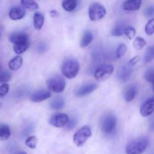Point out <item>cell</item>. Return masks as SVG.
Wrapping results in <instances>:
<instances>
[{
  "label": "cell",
  "mask_w": 154,
  "mask_h": 154,
  "mask_svg": "<svg viewBox=\"0 0 154 154\" xmlns=\"http://www.w3.org/2000/svg\"><path fill=\"white\" fill-rule=\"evenodd\" d=\"M29 47V42H28V43L20 44V45H14L13 50L15 54L20 55V54L25 52L28 49Z\"/></svg>",
  "instance_id": "cell-25"
},
{
  "label": "cell",
  "mask_w": 154,
  "mask_h": 154,
  "mask_svg": "<svg viewBox=\"0 0 154 154\" xmlns=\"http://www.w3.org/2000/svg\"><path fill=\"white\" fill-rule=\"evenodd\" d=\"M154 113V96L147 99L141 105L140 114L142 117H147Z\"/></svg>",
  "instance_id": "cell-9"
},
{
  "label": "cell",
  "mask_w": 154,
  "mask_h": 154,
  "mask_svg": "<svg viewBox=\"0 0 154 154\" xmlns=\"http://www.w3.org/2000/svg\"><path fill=\"white\" fill-rule=\"evenodd\" d=\"M144 15L146 17L151 18L154 17V5H150L144 11Z\"/></svg>",
  "instance_id": "cell-36"
},
{
  "label": "cell",
  "mask_w": 154,
  "mask_h": 154,
  "mask_svg": "<svg viewBox=\"0 0 154 154\" xmlns=\"http://www.w3.org/2000/svg\"><path fill=\"white\" fill-rule=\"evenodd\" d=\"M23 65V58L20 56H16L9 61L8 67L11 71H17Z\"/></svg>",
  "instance_id": "cell-17"
},
{
  "label": "cell",
  "mask_w": 154,
  "mask_h": 154,
  "mask_svg": "<svg viewBox=\"0 0 154 154\" xmlns=\"http://www.w3.org/2000/svg\"><path fill=\"white\" fill-rule=\"evenodd\" d=\"M93 40V32H92L91 31H90V30H87V31L84 33V35H83L82 38H81L80 45H81V48H86V47H87L90 43H91Z\"/></svg>",
  "instance_id": "cell-20"
},
{
  "label": "cell",
  "mask_w": 154,
  "mask_h": 154,
  "mask_svg": "<svg viewBox=\"0 0 154 154\" xmlns=\"http://www.w3.org/2000/svg\"><path fill=\"white\" fill-rule=\"evenodd\" d=\"M149 139L147 137L142 136L132 140L126 147V154H142L147 148Z\"/></svg>",
  "instance_id": "cell-1"
},
{
  "label": "cell",
  "mask_w": 154,
  "mask_h": 154,
  "mask_svg": "<svg viewBox=\"0 0 154 154\" xmlns=\"http://www.w3.org/2000/svg\"><path fill=\"white\" fill-rule=\"evenodd\" d=\"M154 60V46L150 47L146 51L144 57V63H148Z\"/></svg>",
  "instance_id": "cell-27"
},
{
  "label": "cell",
  "mask_w": 154,
  "mask_h": 154,
  "mask_svg": "<svg viewBox=\"0 0 154 154\" xmlns=\"http://www.w3.org/2000/svg\"><path fill=\"white\" fill-rule=\"evenodd\" d=\"M21 5L23 7L28 9L30 11H35L38 9L39 6L35 0H21Z\"/></svg>",
  "instance_id": "cell-24"
},
{
  "label": "cell",
  "mask_w": 154,
  "mask_h": 154,
  "mask_svg": "<svg viewBox=\"0 0 154 154\" xmlns=\"http://www.w3.org/2000/svg\"><path fill=\"white\" fill-rule=\"evenodd\" d=\"M152 84H153V93H154V83H153Z\"/></svg>",
  "instance_id": "cell-42"
},
{
  "label": "cell",
  "mask_w": 154,
  "mask_h": 154,
  "mask_svg": "<svg viewBox=\"0 0 154 154\" xmlns=\"http://www.w3.org/2000/svg\"><path fill=\"white\" fill-rule=\"evenodd\" d=\"M65 100L62 96H57L50 103V107L53 110H60L64 107Z\"/></svg>",
  "instance_id": "cell-19"
},
{
  "label": "cell",
  "mask_w": 154,
  "mask_h": 154,
  "mask_svg": "<svg viewBox=\"0 0 154 154\" xmlns=\"http://www.w3.org/2000/svg\"><path fill=\"white\" fill-rule=\"evenodd\" d=\"M141 0H126L123 3V9L128 11H135L141 8Z\"/></svg>",
  "instance_id": "cell-16"
},
{
  "label": "cell",
  "mask_w": 154,
  "mask_h": 154,
  "mask_svg": "<svg viewBox=\"0 0 154 154\" xmlns=\"http://www.w3.org/2000/svg\"><path fill=\"white\" fill-rule=\"evenodd\" d=\"M117 123V117L114 114H108L102 120V132L106 135L111 134L115 129Z\"/></svg>",
  "instance_id": "cell-7"
},
{
  "label": "cell",
  "mask_w": 154,
  "mask_h": 154,
  "mask_svg": "<svg viewBox=\"0 0 154 154\" xmlns=\"http://www.w3.org/2000/svg\"><path fill=\"white\" fill-rule=\"evenodd\" d=\"M126 25L124 22H122L120 21L117 23V25L114 26V28L113 29L112 31H111V34L113 36H121L124 34V30L126 29Z\"/></svg>",
  "instance_id": "cell-21"
},
{
  "label": "cell",
  "mask_w": 154,
  "mask_h": 154,
  "mask_svg": "<svg viewBox=\"0 0 154 154\" xmlns=\"http://www.w3.org/2000/svg\"><path fill=\"white\" fill-rule=\"evenodd\" d=\"M9 91V85L8 84H3L0 86V98H2L8 94Z\"/></svg>",
  "instance_id": "cell-35"
},
{
  "label": "cell",
  "mask_w": 154,
  "mask_h": 154,
  "mask_svg": "<svg viewBox=\"0 0 154 154\" xmlns=\"http://www.w3.org/2000/svg\"><path fill=\"white\" fill-rule=\"evenodd\" d=\"M146 45H147V42L141 37L135 38V41L133 42V47L135 48V49L138 50V51L142 50L146 46Z\"/></svg>",
  "instance_id": "cell-26"
},
{
  "label": "cell",
  "mask_w": 154,
  "mask_h": 154,
  "mask_svg": "<svg viewBox=\"0 0 154 154\" xmlns=\"http://www.w3.org/2000/svg\"><path fill=\"white\" fill-rule=\"evenodd\" d=\"M26 14V11L20 7H14L10 10L8 16L12 20H19L23 19Z\"/></svg>",
  "instance_id": "cell-15"
},
{
  "label": "cell",
  "mask_w": 154,
  "mask_h": 154,
  "mask_svg": "<svg viewBox=\"0 0 154 154\" xmlns=\"http://www.w3.org/2000/svg\"><path fill=\"white\" fill-rule=\"evenodd\" d=\"M132 72H133L132 66H130L128 64L124 65L118 69L117 78H118L119 81L121 82H126L130 78Z\"/></svg>",
  "instance_id": "cell-11"
},
{
  "label": "cell",
  "mask_w": 154,
  "mask_h": 154,
  "mask_svg": "<svg viewBox=\"0 0 154 154\" xmlns=\"http://www.w3.org/2000/svg\"><path fill=\"white\" fill-rule=\"evenodd\" d=\"M126 51H127V47L125 44H120L118 46L117 49V52H116V55L118 59H121L126 54Z\"/></svg>",
  "instance_id": "cell-31"
},
{
  "label": "cell",
  "mask_w": 154,
  "mask_h": 154,
  "mask_svg": "<svg viewBox=\"0 0 154 154\" xmlns=\"http://www.w3.org/2000/svg\"><path fill=\"white\" fill-rule=\"evenodd\" d=\"M136 34V31L135 29L132 26H126L124 30V35L128 38L129 39H132L135 36Z\"/></svg>",
  "instance_id": "cell-33"
},
{
  "label": "cell",
  "mask_w": 154,
  "mask_h": 154,
  "mask_svg": "<svg viewBox=\"0 0 154 154\" xmlns=\"http://www.w3.org/2000/svg\"><path fill=\"white\" fill-rule=\"evenodd\" d=\"M11 135L9 126L6 124H0V141H6L10 138Z\"/></svg>",
  "instance_id": "cell-22"
},
{
  "label": "cell",
  "mask_w": 154,
  "mask_h": 154,
  "mask_svg": "<svg viewBox=\"0 0 154 154\" xmlns=\"http://www.w3.org/2000/svg\"><path fill=\"white\" fill-rule=\"evenodd\" d=\"M98 85L95 83H90V84H84L81 86L76 92H75V95L79 97H82V96H85L87 95L90 94V93H93V91L97 89Z\"/></svg>",
  "instance_id": "cell-14"
},
{
  "label": "cell",
  "mask_w": 154,
  "mask_h": 154,
  "mask_svg": "<svg viewBox=\"0 0 154 154\" xmlns=\"http://www.w3.org/2000/svg\"><path fill=\"white\" fill-rule=\"evenodd\" d=\"M0 69H1V66H0Z\"/></svg>",
  "instance_id": "cell-43"
},
{
  "label": "cell",
  "mask_w": 154,
  "mask_h": 154,
  "mask_svg": "<svg viewBox=\"0 0 154 154\" xmlns=\"http://www.w3.org/2000/svg\"><path fill=\"white\" fill-rule=\"evenodd\" d=\"M48 89L51 92L60 93L64 91L66 88V81L61 76H54L50 78L46 81Z\"/></svg>",
  "instance_id": "cell-3"
},
{
  "label": "cell",
  "mask_w": 154,
  "mask_h": 154,
  "mask_svg": "<svg viewBox=\"0 0 154 154\" xmlns=\"http://www.w3.org/2000/svg\"><path fill=\"white\" fill-rule=\"evenodd\" d=\"M144 79L149 83H154V66L150 67L147 69L144 73Z\"/></svg>",
  "instance_id": "cell-29"
},
{
  "label": "cell",
  "mask_w": 154,
  "mask_h": 154,
  "mask_svg": "<svg viewBox=\"0 0 154 154\" xmlns=\"http://www.w3.org/2000/svg\"><path fill=\"white\" fill-rule=\"evenodd\" d=\"M17 154H27V153H26L25 151H20V152H19V153H17Z\"/></svg>",
  "instance_id": "cell-40"
},
{
  "label": "cell",
  "mask_w": 154,
  "mask_h": 154,
  "mask_svg": "<svg viewBox=\"0 0 154 154\" xmlns=\"http://www.w3.org/2000/svg\"><path fill=\"white\" fill-rule=\"evenodd\" d=\"M69 120V116L66 114L57 113L54 114L50 119V124L56 128L64 127Z\"/></svg>",
  "instance_id": "cell-8"
},
{
  "label": "cell",
  "mask_w": 154,
  "mask_h": 154,
  "mask_svg": "<svg viewBox=\"0 0 154 154\" xmlns=\"http://www.w3.org/2000/svg\"><path fill=\"white\" fill-rule=\"evenodd\" d=\"M11 78V73L8 70H3L0 72V83H7Z\"/></svg>",
  "instance_id": "cell-30"
},
{
  "label": "cell",
  "mask_w": 154,
  "mask_h": 154,
  "mask_svg": "<svg viewBox=\"0 0 154 154\" xmlns=\"http://www.w3.org/2000/svg\"><path fill=\"white\" fill-rule=\"evenodd\" d=\"M37 51L38 53L43 54L47 51V45L45 43H41L37 47Z\"/></svg>",
  "instance_id": "cell-38"
},
{
  "label": "cell",
  "mask_w": 154,
  "mask_h": 154,
  "mask_svg": "<svg viewBox=\"0 0 154 154\" xmlns=\"http://www.w3.org/2000/svg\"><path fill=\"white\" fill-rule=\"evenodd\" d=\"M80 71V64L75 59H69L62 65L61 72L64 77L68 79H73L78 75Z\"/></svg>",
  "instance_id": "cell-2"
},
{
  "label": "cell",
  "mask_w": 154,
  "mask_h": 154,
  "mask_svg": "<svg viewBox=\"0 0 154 154\" xmlns=\"http://www.w3.org/2000/svg\"><path fill=\"white\" fill-rule=\"evenodd\" d=\"M78 5V0H63L62 7L68 12L73 11Z\"/></svg>",
  "instance_id": "cell-23"
},
{
  "label": "cell",
  "mask_w": 154,
  "mask_h": 154,
  "mask_svg": "<svg viewBox=\"0 0 154 154\" xmlns=\"http://www.w3.org/2000/svg\"><path fill=\"white\" fill-rule=\"evenodd\" d=\"M114 72V66L111 64H102L98 66L94 72L95 79L99 82L106 81Z\"/></svg>",
  "instance_id": "cell-4"
},
{
  "label": "cell",
  "mask_w": 154,
  "mask_h": 154,
  "mask_svg": "<svg viewBox=\"0 0 154 154\" xmlns=\"http://www.w3.org/2000/svg\"><path fill=\"white\" fill-rule=\"evenodd\" d=\"M38 138L34 135L29 136L25 141V144L30 149H35L37 146Z\"/></svg>",
  "instance_id": "cell-28"
},
{
  "label": "cell",
  "mask_w": 154,
  "mask_h": 154,
  "mask_svg": "<svg viewBox=\"0 0 154 154\" xmlns=\"http://www.w3.org/2000/svg\"><path fill=\"white\" fill-rule=\"evenodd\" d=\"M9 42H11L14 45H20V44L28 43L29 42V36L25 32H13L9 35Z\"/></svg>",
  "instance_id": "cell-10"
},
{
  "label": "cell",
  "mask_w": 154,
  "mask_h": 154,
  "mask_svg": "<svg viewBox=\"0 0 154 154\" xmlns=\"http://www.w3.org/2000/svg\"><path fill=\"white\" fill-rule=\"evenodd\" d=\"M77 124V119L75 117H72L71 119L69 118L67 123L66 124V129L68 130H72L75 127Z\"/></svg>",
  "instance_id": "cell-34"
},
{
  "label": "cell",
  "mask_w": 154,
  "mask_h": 154,
  "mask_svg": "<svg viewBox=\"0 0 154 154\" xmlns=\"http://www.w3.org/2000/svg\"><path fill=\"white\" fill-rule=\"evenodd\" d=\"M140 60V57L139 56H136V57H134L133 58L131 59L130 60L128 63V65H129L130 66H134L135 65H136L138 63V61Z\"/></svg>",
  "instance_id": "cell-37"
},
{
  "label": "cell",
  "mask_w": 154,
  "mask_h": 154,
  "mask_svg": "<svg viewBox=\"0 0 154 154\" xmlns=\"http://www.w3.org/2000/svg\"><path fill=\"white\" fill-rule=\"evenodd\" d=\"M145 32L148 35L154 34V18H151L145 26Z\"/></svg>",
  "instance_id": "cell-32"
},
{
  "label": "cell",
  "mask_w": 154,
  "mask_h": 154,
  "mask_svg": "<svg viewBox=\"0 0 154 154\" xmlns=\"http://www.w3.org/2000/svg\"><path fill=\"white\" fill-rule=\"evenodd\" d=\"M138 93V87L135 84H132L126 86L123 92V97L126 102H130L133 100Z\"/></svg>",
  "instance_id": "cell-13"
},
{
  "label": "cell",
  "mask_w": 154,
  "mask_h": 154,
  "mask_svg": "<svg viewBox=\"0 0 154 154\" xmlns=\"http://www.w3.org/2000/svg\"><path fill=\"white\" fill-rule=\"evenodd\" d=\"M45 23V17L40 12H36L33 17V25L36 30H41Z\"/></svg>",
  "instance_id": "cell-18"
},
{
  "label": "cell",
  "mask_w": 154,
  "mask_h": 154,
  "mask_svg": "<svg viewBox=\"0 0 154 154\" xmlns=\"http://www.w3.org/2000/svg\"><path fill=\"white\" fill-rule=\"evenodd\" d=\"M2 103H1V102H0V109H1V108H2Z\"/></svg>",
  "instance_id": "cell-41"
},
{
  "label": "cell",
  "mask_w": 154,
  "mask_h": 154,
  "mask_svg": "<svg viewBox=\"0 0 154 154\" xmlns=\"http://www.w3.org/2000/svg\"><path fill=\"white\" fill-rule=\"evenodd\" d=\"M51 97V93L48 90H37L32 93L30 96V100L32 102H41L43 101L48 99Z\"/></svg>",
  "instance_id": "cell-12"
},
{
  "label": "cell",
  "mask_w": 154,
  "mask_h": 154,
  "mask_svg": "<svg viewBox=\"0 0 154 154\" xmlns=\"http://www.w3.org/2000/svg\"><path fill=\"white\" fill-rule=\"evenodd\" d=\"M50 15H51L52 17H56L58 16V13H57V11L56 10H51V11H50Z\"/></svg>",
  "instance_id": "cell-39"
},
{
  "label": "cell",
  "mask_w": 154,
  "mask_h": 154,
  "mask_svg": "<svg viewBox=\"0 0 154 154\" xmlns=\"http://www.w3.org/2000/svg\"><path fill=\"white\" fill-rule=\"evenodd\" d=\"M91 136L92 131L90 126H84L75 132L73 136V141L77 147H82Z\"/></svg>",
  "instance_id": "cell-5"
},
{
  "label": "cell",
  "mask_w": 154,
  "mask_h": 154,
  "mask_svg": "<svg viewBox=\"0 0 154 154\" xmlns=\"http://www.w3.org/2000/svg\"><path fill=\"white\" fill-rule=\"evenodd\" d=\"M106 14V9L99 2H93L88 8V15L90 20L97 21L102 19Z\"/></svg>",
  "instance_id": "cell-6"
}]
</instances>
